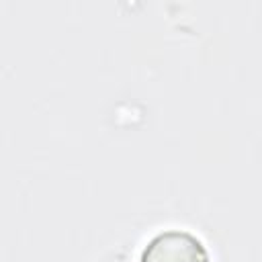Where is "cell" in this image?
<instances>
[{
    "label": "cell",
    "mask_w": 262,
    "mask_h": 262,
    "mask_svg": "<svg viewBox=\"0 0 262 262\" xmlns=\"http://www.w3.org/2000/svg\"><path fill=\"white\" fill-rule=\"evenodd\" d=\"M139 262H211V254L192 231L164 229L149 237Z\"/></svg>",
    "instance_id": "cell-1"
}]
</instances>
